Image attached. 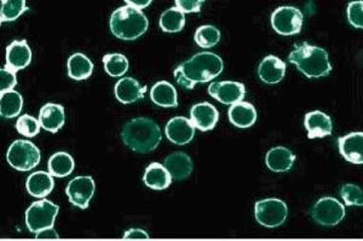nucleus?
I'll list each match as a JSON object with an SVG mask.
<instances>
[{
  "label": "nucleus",
  "mask_w": 363,
  "mask_h": 241,
  "mask_svg": "<svg viewBox=\"0 0 363 241\" xmlns=\"http://www.w3.org/2000/svg\"><path fill=\"white\" fill-rule=\"evenodd\" d=\"M40 127H42V124L39 122V119H34L33 116L23 114L17 119V131L26 138H34L35 135L39 134Z\"/></svg>",
  "instance_id": "473e14b6"
},
{
  "label": "nucleus",
  "mask_w": 363,
  "mask_h": 241,
  "mask_svg": "<svg viewBox=\"0 0 363 241\" xmlns=\"http://www.w3.org/2000/svg\"><path fill=\"white\" fill-rule=\"evenodd\" d=\"M39 122L50 133H57L66 122V111L60 104L48 102L39 111Z\"/></svg>",
  "instance_id": "f3484780"
},
{
  "label": "nucleus",
  "mask_w": 363,
  "mask_h": 241,
  "mask_svg": "<svg viewBox=\"0 0 363 241\" xmlns=\"http://www.w3.org/2000/svg\"><path fill=\"white\" fill-rule=\"evenodd\" d=\"M294 162L296 155L284 146L272 148L265 155L267 167L274 172H289L294 167Z\"/></svg>",
  "instance_id": "412c9836"
},
{
  "label": "nucleus",
  "mask_w": 363,
  "mask_h": 241,
  "mask_svg": "<svg viewBox=\"0 0 363 241\" xmlns=\"http://www.w3.org/2000/svg\"><path fill=\"white\" fill-rule=\"evenodd\" d=\"M58 234L56 230H55L54 227H51V228L43 229L40 232H38L35 234V239L38 240H46V239H54V240H57Z\"/></svg>",
  "instance_id": "58836bf2"
},
{
  "label": "nucleus",
  "mask_w": 363,
  "mask_h": 241,
  "mask_svg": "<svg viewBox=\"0 0 363 241\" xmlns=\"http://www.w3.org/2000/svg\"><path fill=\"white\" fill-rule=\"evenodd\" d=\"M111 30L121 40H136L148 30V18L138 8L124 5L111 17Z\"/></svg>",
  "instance_id": "20e7f679"
},
{
  "label": "nucleus",
  "mask_w": 363,
  "mask_h": 241,
  "mask_svg": "<svg viewBox=\"0 0 363 241\" xmlns=\"http://www.w3.org/2000/svg\"><path fill=\"white\" fill-rule=\"evenodd\" d=\"M289 61L309 78H325L332 71L326 49L309 45L308 42L294 46Z\"/></svg>",
  "instance_id": "7ed1b4c3"
},
{
  "label": "nucleus",
  "mask_w": 363,
  "mask_h": 241,
  "mask_svg": "<svg viewBox=\"0 0 363 241\" xmlns=\"http://www.w3.org/2000/svg\"><path fill=\"white\" fill-rule=\"evenodd\" d=\"M166 169L169 170L172 180L182 181L188 179L193 172V160L184 152H174L166 157Z\"/></svg>",
  "instance_id": "6ab92c4d"
},
{
  "label": "nucleus",
  "mask_w": 363,
  "mask_h": 241,
  "mask_svg": "<svg viewBox=\"0 0 363 241\" xmlns=\"http://www.w3.org/2000/svg\"><path fill=\"white\" fill-rule=\"evenodd\" d=\"M68 76L75 81H83L94 73V63L84 54H74L68 59Z\"/></svg>",
  "instance_id": "a878e982"
},
{
  "label": "nucleus",
  "mask_w": 363,
  "mask_h": 241,
  "mask_svg": "<svg viewBox=\"0 0 363 241\" xmlns=\"http://www.w3.org/2000/svg\"><path fill=\"white\" fill-rule=\"evenodd\" d=\"M222 58L212 52L196 54L174 69V78L184 90H193L198 83H206L222 74Z\"/></svg>",
  "instance_id": "f257e3e1"
},
{
  "label": "nucleus",
  "mask_w": 363,
  "mask_h": 241,
  "mask_svg": "<svg viewBox=\"0 0 363 241\" xmlns=\"http://www.w3.org/2000/svg\"><path fill=\"white\" fill-rule=\"evenodd\" d=\"M340 196H342V201L347 206H351V205L362 206L363 205L362 189L356 184H344L342 189H340Z\"/></svg>",
  "instance_id": "72a5a7b5"
},
{
  "label": "nucleus",
  "mask_w": 363,
  "mask_h": 241,
  "mask_svg": "<svg viewBox=\"0 0 363 241\" xmlns=\"http://www.w3.org/2000/svg\"><path fill=\"white\" fill-rule=\"evenodd\" d=\"M208 94L224 105H234L236 102H242L246 95V88L241 82H212L208 86Z\"/></svg>",
  "instance_id": "9b49d317"
},
{
  "label": "nucleus",
  "mask_w": 363,
  "mask_h": 241,
  "mask_svg": "<svg viewBox=\"0 0 363 241\" xmlns=\"http://www.w3.org/2000/svg\"><path fill=\"white\" fill-rule=\"evenodd\" d=\"M195 42L200 47L211 49L217 45L220 41V30L212 25H205L199 27L195 32Z\"/></svg>",
  "instance_id": "7c9ffc66"
},
{
  "label": "nucleus",
  "mask_w": 363,
  "mask_h": 241,
  "mask_svg": "<svg viewBox=\"0 0 363 241\" xmlns=\"http://www.w3.org/2000/svg\"><path fill=\"white\" fill-rule=\"evenodd\" d=\"M286 74V63L275 56L265 57L258 68V76L268 85H277L282 81Z\"/></svg>",
  "instance_id": "aec40b11"
},
{
  "label": "nucleus",
  "mask_w": 363,
  "mask_h": 241,
  "mask_svg": "<svg viewBox=\"0 0 363 241\" xmlns=\"http://www.w3.org/2000/svg\"><path fill=\"white\" fill-rule=\"evenodd\" d=\"M95 180L91 176H78L70 181L66 188V194L70 203L78 208H89L91 198L95 194Z\"/></svg>",
  "instance_id": "9d476101"
},
{
  "label": "nucleus",
  "mask_w": 363,
  "mask_h": 241,
  "mask_svg": "<svg viewBox=\"0 0 363 241\" xmlns=\"http://www.w3.org/2000/svg\"><path fill=\"white\" fill-rule=\"evenodd\" d=\"M316 223L323 227H335L345 217V206L332 196H323L315 203L310 211Z\"/></svg>",
  "instance_id": "6e6552de"
},
{
  "label": "nucleus",
  "mask_w": 363,
  "mask_h": 241,
  "mask_svg": "<svg viewBox=\"0 0 363 241\" xmlns=\"http://www.w3.org/2000/svg\"><path fill=\"white\" fill-rule=\"evenodd\" d=\"M304 126L308 131V138L311 140L325 138L327 135L332 134L333 131V123L330 116L318 110L311 111L306 114Z\"/></svg>",
  "instance_id": "2eb2a0df"
},
{
  "label": "nucleus",
  "mask_w": 363,
  "mask_h": 241,
  "mask_svg": "<svg viewBox=\"0 0 363 241\" xmlns=\"http://www.w3.org/2000/svg\"><path fill=\"white\" fill-rule=\"evenodd\" d=\"M123 239L124 240H148L149 235L143 229L131 228L128 229V232H125Z\"/></svg>",
  "instance_id": "4c0bfd02"
},
{
  "label": "nucleus",
  "mask_w": 363,
  "mask_h": 241,
  "mask_svg": "<svg viewBox=\"0 0 363 241\" xmlns=\"http://www.w3.org/2000/svg\"><path fill=\"white\" fill-rule=\"evenodd\" d=\"M166 136L171 143L176 145H186L189 143L195 135V126L191 122V119L186 117H174L169 119L165 128Z\"/></svg>",
  "instance_id": "f8f14e48"
},
{
  "label": "nucleus",
  "mask_w": 363,
  "mask_h": 241,
  "mask_svg": "<svg viewBox=\"0 0 363 241\" xmlns=\"http://www.w3.org/2000/svg\"><path fill=\"white\" fill-rule=\"evenodd\" d=\"M272 25L280 35H296L303 27V13L294 6H281L272 13Z\"/></svg>",
  "instance_id": "1a4fd4ad"
},
{
  "label": "nucleus",
  "mask_w": 363,
  "mask_h": 241,
  "mask_svg": "<svg viewBox=\"0 0 363 241\" xmlns=\"http://www.w3.org/2000/svg\"><path fill=\"white\" fill-rule=\"evenodd\" d=\"M150 99L157 107H178L177 90L167 81H159L154 85L150 90Z\"/></svg>",
  "instance_id": "393cba45"
},
{
  "label": "nucleus",
  "mask_w": 363,
  "mask_h": 241,
  "mask_svg": "<svg viewBox=\"0 0 363 241\" xmlns=\"http://www.w3.org/2000/svg\"><path fill=\"white\" fill-rule=\"evenodd\" d=\"M17 85L16 73L6 66L0 70V92L5 93L9 90H13Z\"/></svg>",
  "instance_id": "c9c22d12"
},
{
  "label": "nucleus",
  "mask_w": 363,
  "mask_h": 241,
  "mask_svg": "<svg viewBox=\"0 0 363 241\" xmlns=\"http://www.w3.org/2000/svg\"><path fill=\"white\" fill-rule=\"evenodd\" d=\"M339 151L342 157L354 164L363 163V133L356 131L338 139Z\"/></svg>",
  "instance_id": "dca6fc26"
},
{
  "label": "nucleus",
  "mask_w": 363,
  "mask_h": 241,
  "mask_svg": "<svg viewBox=\"0 0 363 241\" xmlns=\"http://www.w3.org/2000/svg\"><path fill=\"white\" fill-rule=\"evenodd\" d=\"M25 11H28V6L25 0H3L1 1V11H0V20L13 22L21 16Z\"/></svg>",
  "instance_id": "2f4dec72"
},
{
  "label": "nucleus",
  "mask_w": 363,
  "mask_h": 241,
  "mask_svg": "<svg viewBox=\"0 0 363 241\" xmlns=\"http://www.w3.org/2000/svg\"><path fill=\"white\" fill-rule=\"evenodd\" d=\"M23 107V98L17 90H9L0 95V114L4 119H13Z\"/></svg>",
  "instance_id": "cd10ccee"
},
{
  "label": "nucleus",
  "mask_w": 363,
  "mask_h": 241,
  "mask_svg": "<svg viewBox=\"0 0 363 241\" xmlns=\"http://www.w3.org/2000/svg\"><path fill=\"white\" fill-rule=\"evenodd\" d=\"M32 61V51L29 47L28 42L26 40L13 41L6 47V68L18 71L25 69L30 64Z\"/></svg>",
  "instance_id": "4468645a"
},
{
  "label": "nucleus",
  "mask_w": 363,
  "mask_h": 241,
  "mask_svg": "<svg viewBox=\"0 0 363 241\" xmlns=\"http://www.w3.org/2000/svg\"><path fill=\"white\" fill-rule=\"evenodd\" d=\"M191 122L201 131H212L218 122L219 114L212 104L207 102H199L190 110Z\"/></svg>",
  "instance_id": "ddd939ff"
},
{
  "label": "nucleus",
  "mask_w": 363,
  "mask_h": 241,
  "mask_svg": "<svg viewBox=\"0 0 363 241\" xmlns=\"http://www.w3.org/2000/svg\"><path fill=\"white\" fill-rule=\"evenodd\" d=\"M203 4V0H176V8L183 13H199Z\"/></svg>",
  "instance_id": "e433bc0d"
},
{
  "label": "nucleus",
  "mask_w": 363,
  "mask_h": 241,
  "mask_svg": "<svg viewBox=\"0 0 363 241\" xmlns=\"http://www.w3.org/2000/svg\"><path fill=\"white\" fill-rule=\"evenodd\" d=\"M159 25L165 33H179L186 25V16L177 8H167L161 15Z\"/></svg>",
  "instance_id": "c85d7f7f"
},
{
  "label": "nucleus",
  "mask_w": 363,
  "mask_h": 241,
  "mask_svg": "<svg viewBox=\"0 0 363 241\" xmlns=\"http://www.w3.org/2000/svg\"><path fill=\"white\" fill-rule=\"evenodd\" d=\"M102 61H104L106 73L113 78H119L128 73V61L124 54H108L104 56Z\"/></svg>",
  "instance_id": "c756f323"
},
{
  "label": "nucleus",
  "mask_w": 363,
  "mask_h": 241,
  "mask_svg": "<svg viewBox=\"0 0 363 241\" xmlns=\"http://www.w3.org/2000/svg\"><path fill=\"white\" fill-rule=\"evenodd\" d=\"M255 215L259 225L267 228H277L285 223L289 216V208L285 201L277 198H267L257 201Z\"/></svg>",
  "instance_id": "0eeeda50"
},
{
  "label": "nucleus",
  "mask_w": 363,
  "mask_h": 241,
  "mask_svg": "<svg viewBox=\"0 0 363 241\" xmlns=\"http://www.w3.org/2000/svg\"><path fill=\"white\" fill-rule=\"evenodd\" d=\"M230 122L238 128H250L256 123V107L246 102H239L231 105L228 111Z\"/></svg>",
  "instance_id": "4be33fe9"
},
{
  "label": "nucleus",
  "mask_w": 363,
  "mask_h": 241,
  "mask_svg": "<svg viewBox=\"0 0 363 241\" xmlns=\"http://www.w3.org/2000/svg\"><path fill=\"white\" fill-rule=\"evenodd\" d=\"M143 182L145 186L155 191H164L169 187L172 182V177L169 175V170L166 169L165 165L160 163L149 164L148 167L145 169V175H143Z\"/></svg>",
  "instance_id": "5701e85b"
},
{
  "label": "nucleus",
  "mask_w": 363,
  "mask_h": 241,
  "mask_svg": "<svg viewBox=\"0 0 363 241\" xmlns=\"http://www.w3.org/2000/svg\"><path fill=\"white\" fill-rule=\"evenodd\" d=\"M162 139L161 129L155 121L148 117H137L125 123L121 140L130 150L137 153H149L157 150Z\"/></svg>",
  "instance_id": "f03ea898"
},
{
  "label": "nucleus",
  "mask_w": 363,
  "mask_h": 241,
  "mask_svg": "<svg viewBox=\"0 0 363 241\" xmlns=\"http://www.w3.org/2000/svg\"><path fill=\"white\" fill-rule=\"evenodd\" d=\"M60 208L48 199L35 201L26 211V225L29 232L37 234L43 229L54 227Z\"/></svg>",
  "instance_id": "423d86ee"
},
{
  "label": "nucleus",
  "mask_w": 363,
  "mask_h": 241,
  "mask_svg": "<svg viewBox=\"0 0 363 241\" xmlns=\"http://www.w3.org/2000/svg\"><path fill=\"white\" fill-rule=\"evenodd\" d=\"M362 8V1H352L347 5V20L355 28L361 29L363 27Z\"/></svg>",
  "instance_id": "f704fd0d"
},
{
  "label": "nucleus",
  "mask_w": 363,
  "mask_h": 241,
  "mask_svg": "<svg viewBox=\"0 0 363 241\" xmlns=\"http://www.w3.org/2000/svg\"><path fill=\"white\" fill-rule=\"evenodd\" d=\"M54 187L55 181L50 172H33L26 182L27 192L34 198H46L52 192Z\"/></svg>",
  "instance_id": "b1692460"
},
{
  "label": "nucleus",
  "mask_w": 363,
  "mask_h": 241,
  "mask_svg": "<svg viewBox=\"0 0 363 241\" xmlns=\"http://www.w3.org/2000/svg\"><path fill=\"white\" fill-rule=\"evenodd\" d=\"M6 160L18 172H29L40 163V151L29 140H15L9 148Z\"/></svg>",
  "instance_id": "39448f33"
},
{
  "label": "nucleus",
  "mask_w": 363,
  "mask_h": 241,
  "mask_svg": "<svg viewBox=\"0 0 363 241\" xmlns=\"http://www.w3.org/2000/svg\"><path fill=\"white\" fill-rule=\"evenodd\" d=\"M147 86H140L136 78H124L116 82L114 87L116 98L123 104H133L145 98Z\"/></svg>",
  "instance_id": "a211bd4d"
},
{
  "label": "nucleus",
  "mask_w": 363,
  "mask_h": 241,
  "mask_svg": "<svg viewBox=\"0 0 363 241\" xmlns=\"http://www.w3.org/2000/svg\"><path fill=\"white\" fill-rule=\"evenodd\" d=\"M126 4H128V6H133V8L140 10V8H145L149 6V5L152 4V1H150V0H140V1H137V0H133V1H131V0H126Z\"/></svg>",
  "instance_id": "ea45409f"
},
{
  "label": "nucleus",
  "mask_w": 363,
  "mask_h": 241,
  "mask_svg": "<svg viewBox=\"0 0 363 241\" xmlns=\"http://www.w3.org/2000/svg\"><path fill=\"white\" fill-rule=\"evenodd\" d=\"M49 172L54 177L62 179L66 176L70 175L75 167V162L73 157L67 153V152H57L55 155L50 157L49 163Z\"/></svg>",
  "instance_id": "bb28decb"
}]
</instances>
